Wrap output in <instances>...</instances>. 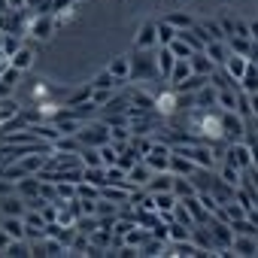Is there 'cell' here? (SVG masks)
<instances>
[{
    "label": "cell",
    "mask_w": 258,
    "mask_h": 258,
    "mask_svg": "<svg viewBox=\"0 0 258 258\" xmlns=\"http://www.w3.org/2000/svg\"><path fill=\"white\" fill-rule=\"evenodd\" d=\"M222 134H225V143H234V140H246L249 127H246V115L240 112H225L222 109Z\"/></svg>",
    "instance_id": "cell-3"
},
{
    "label": "cell",
    "mask_w": 258,
    "mask_h": 258,
    "mask_svg": "<svg viewBox=\"0 0 258 258\" xmlns=\"http://www.w3.org/2000/svg\"><path fill=\"white\" fill-rule=\"evenodd\" d=\"M173 64H176V55L170 52V46H158V70H161V82H170Z\"/></svg>",
    "instance_id": "cell-19"
},
{
    "label": "cell",
    "mask_w": 258,
    "mask_h": 258,
    "mask_svg": "<svg viewBox=\"0 0 258 258\" xmlns=\"http://www.w3.org/2000/svg\"><path fill=\"white\" fill-rule=\"evenodd\" d=\"M179 106H182V94H179L173 85L164 88L161 94H155V112H158V115H173Z\"/></svg>",
    "instance_id": "cell-7"
},
{
    "label": "cell",
    "mask_w": 258,
    "mask_h": 258,
    "mask_svg": "<svg viewBox=\"0 0 258 258\" xmlns=\"http://www.w3.org/2000/svg\"><path fill=\"white\" fill-rule=\"evenodd\" d=\"M19 103L16 100H10V97H4V100H0V127H7L10 121H16L19 118Z\"/></svg>",
    "instance_id": "cell-24"
},
{
    "label": "cell",
    "mask_w": 258,
    "mask_h": 258,
    "mask_svg": "<svg viewBox=\"0 0 258 258\" xmlns=\"http://www.w3.org/2000/svg\"><path fill=\"white\" fill-rule=\"evenodd\" d=\"M195 170H198V164H195L188 155H182V152L173 149V155H170V173H176V176H191Z\"/></svg>",
    "instance_id": "cell-15"
},
{
    "label": "cell",
    "mask_w": 258,
    "mask_h": 258,
    "mask_svg": "<svg viewBox=\"0 0 258 258\" xmlns=\"http://www.w3.org/2000/svg\"><path fill=\"white\" fill-rule=\"evenodd\" d=\"M112 97H115V88H91V103H94L97 109H103Z\"/></svg>",
    "instance_id": "cell-34"
},
{
    "label": "cell",
    "mask_w": 258,
    "mask_h": 258,
    "mask_svg": "<svg viewBox=\"0 0 258 258\" xmlns=\"http://www.w3.org/2000/svg\"><path fill=\"white\" fill-rule=\"evenodd\" d=\"M170 155H173V149L164 143V140H155V146H152V152L143 158L155 173H161V170H170Z\"/></svg>",
    "instance_id": "cell-6"
},
{
    "label": "cell",
    "mask_w": 258,
    "mask_h": 258,
    "mask_svg": "<svg viewBox=\"0 0 258 258\" xmlns=\"http://www.w3.org/2000/svg\"><path fill=\"white\" fill-rule=\"evenodd\" d=\"M34 58H37V46H25V43H22V46H19V52L10 58V64H13V67H19L22 73H28V70L34 67Z\"/></svg>",
    "instance_id": "cell-13"
},
{
    "label": "cell",
    "mask_w": 258,
    "mask_h": 258,
    "mask_svg": "<svg viewBox=\"0 0 258 258\" xmlns=\"http://www.w3.org/2000/svg\"><path fill=\"white\" fill-rule=\"evenodd\" d=\"M231 37H249V22L234 19V31H231Z\"/></svg>",
    "instance_id": "cell-38"
},
{
    "label": "cell",
    "mask_w": 258,
    "mask_h": 258,
    "mask_svg": "<svg viewBox=\"0 0 258 258\" xmlns=\"http://www.w3.org/2000/svg\"><path fill=\"white\" fill-rule=\"evenodd\" d=\"M173 179H176V173H170V170L152 173V179L146 182V191H152V195H158V191H173Z\"/></svg>",
    "instance_id": "cell-16"
},
{
    "label": "cell",
    "mask_w": 258,
    "mask_h": 258,
    "mask_svg": "<svg viewBox=\"0 0 258 258\" xmlns=\"http://www.w3.org/2000/svg\"><path fill=\"white\" fill-rule=\"evenodd\" d=\"M164 22H170L176 31H185V28H191V25H195V19H191L188 13H170V16H164Z\"/></svg>",
    "instance_id": "cell-35"
},
{
    "label": "cell",
    "mask_w": 258,
    "mask_h": 258,
    "mask_svg": "<svg viewBox=\"0 0 258 258\" xmlns=\"http://www.w3.org/2000/svg\"><path fill=\"white\" fill-rule=\"evenodd\" d=\"M249 61H252V64H255V67H258V55H252V58H249Z\"/></svg>",
    "instance_id": "cell-41"
},
{
    "label": "cell",
    "mask_w": 258,
    "mask_h": 258,
    "mask_svg": "<svg viewBox=\"0 0 258 258\" xmlns=\"http://www.w3.org/2000/svg\"><path fill=\"white\" fill-rule=\"evenodd\" d=\"M19 46H22V34H4V46H0V55L7 58V64H10V58L19 52Z\"/></svg>",
    "instance_id": "cell-29"
},
{
    "label": "cell",
    "mask_w": 258,
    "mask_h": 258,
    "mask_svg": "<svg viewBox=\"0 0 258 258\" xmlns=\"http://www.w3.org/2000/svg\"><path fill=\"white\" fill-rule=\"evenodd\" d=\"M176 34H179V31H176L170 22H164V19L158 22V46H170V43L176 40Z\"/></svg>",
    "instance_id": "cell-33"
},
{
    "label": "cell",
    "mask_w": 258,
    "mask_h": 258,
    "mask_svg": "<svg viewBox=\"0 0 258 258\" xmlns=\"http://www.w3.org/2000/svg\"><path fill=\"white\" fill-rule=\"evenodd\" d=\"M134 49H158V22H143L134 37Z\"/></svg>",
    "instance_id": "cell-8"
},
{
    "label": "cell",
    "mask_w": 258,
    "mask_h": 258,
    "mask_svg": "<svg viewBox=\"0 0 258 258\" xmlns=\"http://www.w3.org/2000/svg\"><path fill=\"white\" fill-rule=\"evenodd\" d=\"M88 100H91V82H88V85H82V88H76V91L64 100V106H85Z\"/></svg>",
    "instance_id": "cell-32"
},
{
    "label": "cell",
    "mask_w": 258,
    "mask_h": 258,
    "mask_svg": "<svg viewBox=\"0 0 258 258\" xmlns=\"http://www.w3.org/2000/svg\"><path fill=\"white\" fill-rule=\"evenodd\" d=\"M91 88H121V82H118V79H115V76L103 67V70L91 79Z\"/></svg>",
    "instance_id": "cell-31"
},
{
    "label": "cell",
    "mask_w": 258,
    "mask_h": 258,
    "mask_svg": "<svg viewBox=\"0 0 258 258\" xmlns=\"http://www.w3.org/2000/svg\"><path fill=\"white\" fill-rule=\"evenodd\" d=\"M191 70H195V73H201V76H213L219 67L210 61V55H207V52H195V55H191Z\"/></svg>",
    "instance_id": "cell-22"
},
{
    "label": "cell",
    "mask_w": 258,
    "mask_h": 258,
    "mask_svg": "<svg viewBox=\"0 0 258 258\" xmlns=\"http://www.w3.org/2000/svg\"><path fill=\"white\" fill-rule=\"evenodd\" d=\"M219 179H222V182H228V185H234V188H240V182H243V170L225 161V164L219 167Z\"/></svg>",
    "instance_id": "cell-25"
},
{
    "label": "cell",
    "mask_w": 258,
    "mask_h": 258,
    "mask_svg": "<svg viewBox=\"0 0 258 258\" xmlns=\"http://www.w3.org/2000/svg\"><path fill=\"white\" fill-rule=\"evenodd\" d=\"M216 100H219V88L213 85V82H207L201 91H195V106H204V109H213L216 106Z\"/></svg>",
    "instance_id": "cell-21"
},
{
    "label": "cell",
    "mask_w": 258,
    "mask_h": 258,
    "mask_svg": "<svg viewBox=\"0 0 258 258\" xmlns=\"http://www.w3.org/2000/svg\"><path fill=\"white\" fill-rule=\"evenodd\" d=\"M82 179L91 182V185H97V188H103L106 185V167L103 164L100 167H82Z\"/></svg>",
    "instance_id": "cell-28"
},
{
    "label": "cell",
    "mask_w": 258,
    "mask_h": 258,
    "mask_svg": "<svg viewBox=\"0 0 258 258\" xmlns=\"http://www.w3.org/2000/svg\"><path fill=\"white\" fill-rule=\"evenodd\" d=\"M249 37H252V43H258V19L249 22Z\"/></svg>",
    "instance_id": "cell-39"
},
{
    "label": "cell",
    "mask_w": 258,
    "mask_h": 258,
    "mask_svg": "<svg viewBox=\"0 0 258 258\" xmlns=\"http://www.w3.org/2000/svg\"><path fill=\"white\" fill-rule=\"evenodd\" d=\"M246 94H258V67L249 61V67H246V73H243V79L237 82Z\"/></svg>",
    "instance_id": "cell-26"
},
{
    "label": "cell",
    "mask_w": 258,
    "mask_h": 258,
    "mask_svg": "<svg viewBox=\"0 0 258 258\" xmlns=\"http://www.w3.org/2000/svg\"><path fill=\"white\" fill-rule=\"evenodd\" d=\"M201 28H204V34H207V43H210V40H228V34H225L222 22H204Z\"/></svg>",
    "instance_id": "cell-36"
},
{
    "label": "cell",
    "mask_w": 258,
    "mask_h": 258,
    "mask_svg": "<svg viewBox=\"0 0 258 258\" xmlns=\"http://www.w3.org/2000/svg\"><path fill=\"white\" fill-rule=\"evenodd\" d=\"M106 70H109V73L124 85L127 79H131V55H115V58L106 64Z\"/></svg>",
    "instance_id": "cell-12"
},
{
    "label": "cell",
    "mask_w": 258,
    "mask_h": 258,
    "mask_svg": "<svg viewBox=\"0 0 258 258\" xmlns=\"http://www.w3.org/2000/svg\"><path fill=\"white\" fill-rule=\"evenodd\" d=\"M127 100H131V109H140V112L155 109V94H149V91H143V88L131 91V94H127Z\"/></svg>",
    "instance_id": "cell-20"
},
{
    "label": "cell",
    "mask_w": 258,
    "mask_h": 258,
    "mask_svg": "<svg viewBox=\"0 0 258 258\" xmlns=\"http://www.w3.org/2000/svg\"><path fill=\"white\" fill-rule=\"evenodd\" d=\"M131 79L134 82H155V79H161L158 49H134V55H131Z\"/></svg>",
    "instance_id": "cell-1"
},
{
    "label": "cell",
    "mask_w": 258,
    "mask_h": 258,
    "mask_svg": "<svg viewBox=\"0 0 258 258\" xmlns=\"http://www.w3.org/2000/svg\"><path fill=\"white\" fill-rule=\"evenodd\" d=\"M173 195L182 201V198H191V195H198V185L191 182V176H176L173 179Z\"/></svg>",
    "instance_id": "cell-27"
},
{
    "label": "cell",
    "mask_w": 258,
    "mask_h": 258,
    "mask_svg": "<svg viewBox=\"0 0 258 258\" xmlns=\"http://www.w3.org/2000/svg\"><path fill=\"white\" fill-rule=\"evenodd\" d=\"M228 164H234V167H240V170H249L252 167V146L246 143V140H234V143H228L225 146V155H222Z\"/></svg>",
    "instance_id": "cell-5"
},
{
    "label": "cell",
    "mask_w": 258,
    "mask_h": 258,
    "mask_svg": "<svg viewBox=\"0 0 258 258\" xmlns=\"http://www.w3.org/2000/svg\"><path fill=\"white\" fill-rule=\"evenodd\" d=\"M58 31V19L52 13H31L28 25H25V34L31 40H40V43H49Z\"/></svg>",
    "instance_id": "cell-2"
},
{
    "label": "cell",
    "mask_w": 258,
    "mask_h": 258,
    "mask_svg": "<svg viewBox=\"0 0 258 258\" xmlns=\"http://www.w3.org/2000/svg\"><path fill=\"white\" fill-rule=\"evenodd\" d=\"M13 10H28V0H10Z\"/></svg>",
    "instance_id": "cell-40"
},
{
    "label": "cell",
    "mask_w": 258,
    "mask_h": 258,
    "mask_svg": "<svg viewBox=\"0 0 258 258\" xmlns=\"http://www.w3.org/2000/svg\"><path fill=\"white\" fill-rule=\"evenodd\" d=\"M246 67H249V58H246V55H237V52H231V55H228V61L222 64V70H225L234 82H240V79H243Z\"/></svg>",
    "instance_id": "cell-11"
},
{
    "label": "cell",
    "mask_w": 258,
    "mask_h": 258,
    "mask_svg": "<svg viewBox=\"0 0 258 258\" xmlns=\"http://www.w3.org/2000/svg\"><path fill=\"white\" fill-rule=\"evenodd\" d=\"M204 52L210 55V61H213L216 67H222V64L228 61V55H231V49H228V40H210V43L204 46Z\"/></svg>",
    "instance_id": "cell-14"
},
{
    "label": "cell",
    "mask_w": 258,
    "mask_h": 258,
    "mask_svg": "<svg viewBox=\"0 0 258 258\" xmlns=\"http://www.w3.org/2000/svg\"><path fill=\"white\" fill-rule=\"evenodd\" d=\"M252 46H255L252 37H228V49L237 52V55H246V58H249V55H252Z\"/></svg>",
    "instance_id": "cell-30"
},
{
    "label": "cell",
    "mask_w": 258,
    "mask_h": 258,
    "mask_svg": "<svg viewBox=\"0 0 258 258\" xmlns=\"http://www.w3.org/2000/svg\"><path fill=\"white\" fill-rule=\"evenodd\" d=\"M170 52H173L176 58H191V55H195V49H191L185 40H179V34H176V40L170 43Z\"/></svg>",
    "instance_id": "cell-37"
},
{
    "label": "cell",
    "mask_w": 258,
    "mask_h": 258,
    "mask_svg": "<svg viewBox=\"0 0 258 258\" xmlns=\"http://www.w3.org/2000/svg\"><path fill=\"white\" fill-rule=\"evenodd\" d=\"M152 173H155V170H152L146 161H137L131 170H127V182H131V185H137V188H146V182L152 179Z\"/></svg>",
    "instance_id": "cell-17"
},
{
    "label": "cell",
    "mask_w": 258,
    "mask_h": 258,
    "mask_svg": "<svg viewBox=\"0 0 258 258\" xmlns=\"http://www.w3.org/2000/svg\"><path fill=\"white\" fill-rule=\"evenodd\" d=\"M25 213H28V201L19 191L0 198V216H25Z\"/></svg>",
    "instance_id": "cell-10"
},
{
    "label": "cell",
    "mask_w": 258,
    "mask_h": 258,
    "mask_svg": "<svg viewBox=\"0 0 258 258\" xmlns=\"http://www.w3.org/2000/svg\"><path fill=\"white\" fill-rule=\"evenodd\" d=\"M76 137L82 146H103V143H109V124L106 121H85Z\"/></svg>",
    "instance_id": "cell-4"
},
{
    "label": "cell",
    "mask_w": 258,
    "mask_h": 258,
    "mask_svg": "<svg viewBox=\"0 0 258 258\" xmlns=\"http://www.w3.org/2000/svg\"><path fill=\"white\" fill-rule=\"evenodd\" d=\"M191 73H195V70H191V58H176V64H173V73H170V85H179V82H185Z\"/></svg>",
    "instance_id": "cell-23"
},
{
    "label": "cell",
    "mask_w": 258,
    "mask_h": 258,
    "mask_svg": "<svg viewBox=\"0 0 258 258\" xmlns=\"http://www.w3.org/2000/svg\"><path fill=\"white\" fill-rule=\"evenodd\" d=\"M182 204L188 207V213H191V219H195V225H204V222H210V210L204 207V201L198 198V195H191V198H182Z\"/></svg>",
    "instance_id": "cell-18"
},
{
    "label": "cell",
    "mask_w": 258,
    "mask_h": 258,
    "mask_svg": "<svg viewBox=\"0 0 258 258\" xmlns=\"http://www.w3.org/2000/svg\"><path fill=\"white\" fill-rule=\"evenodd\" d=\"M231 252L234 255H258V234H234V243H231Z\"/></svg>",
    "instance_id": "cell-9"
}]
</instances>
